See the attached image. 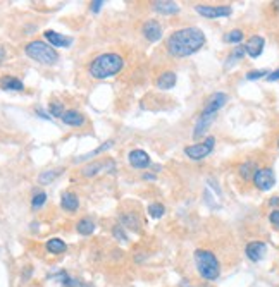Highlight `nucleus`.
I'll use <instances>...</instances> for the list:
<instances>
[{"instance_id": "nucleus-37", "label": "nucleus", "mask_w": 279, "mask_h": 287, "mask_svg": "<svg viewBox=\"0 0 279 287\" xmlns=\"http://www.w3.org/2000/svg\"><path fill=\"white\" fill-rule=\"evenodd\" d=\"M5 57H7V52H5V48L2 45H0V64L4 62L5 60Z\"/></svg>"}, {"instance_id": "nucleus-34", "label": "nucleus", "mask_w": 279, "mask_h": 287, "mask_svg": "<svg viewBox=\"0 0 279 287\" xmlns=\"http://www.w3.org/2000/svg\"><path fill=\"white\" fill-rule=\"evenodd\" d=\"M269 220H271V224L274 225V227L279 229V210H272L271 215H269Z\"/></svg>"}, {"instance_id": "nucleus-31", "label": "nucleus", "mask_w": 279, "mask_h": 287, "mask_svg": "<svg viewBox=\"0 0 279 287\" xmlns=\"http://www.w3.org/2000/svg\"><path fill=\"white\" fill-rule=\"evenodd\" d=\"M62 287H92V286L83 282V280L76 279V277H67V279L62 282Z\"/></svg>"}, {"instance_id": "nucleus-8", "label": "nucleus", "mask_w": 279, "mask_h": 287, "mask_svg": "<svg viewBox=\"0 0 279 287\" xmlns=\"http://www.w3.org/2000/svg\"><path fill=\"white\" fill-rule=\"evenodd\" d=\"M195 11H197L202 18L221 19V18H228V16H231L233 9H231L229 5H197Z\"/></svg>"}, {"instance_id": "nucleus-41", "label": "nucleus", "mask_w": 279, "mask_h": 287, "mask_svg": "<svg viewBox=\"0 0 279 287\" xmlns=\"http://www.w3.org/2000/svg\"><path fill=\"white\" fill-rule=\"evenodd\" d=\"M278 148H279V138H278Z\"/></svg>"}, {"instance_id": "nucleus-24", "label": "nucleus", "mask_w": 279, "mask_h": 287, "mask_svg": "<svg viewBox=\"0 0 279 287\" xmlns=\"http://www.w3.org/2000/svg\"><path fill=\"white\" fill-rule=\"evenodd\" d=\"M64 172V168H55V170H45L42 172V174L38 175V182L40 184H50V182H53L57 177H59L60 174Z\"/></svg>"}, {"instance_id": "nucleus-11", "label": "nucleus", "mask_w": 279, "mask_h": 287, "mask_svg": "<svg viewBox=\"0 0 279 287\" xmlns=\"http://www.w3.org/2000/svg\"><path fill=\"white\" fill-rule=\"evenodd\" d=\"M127 160H129V164L133 165L134 168H149L150 164H152V160H150V155L147 153L145 150H131L129 153H127Z\"/></svg>"}, {"instance_id": "nucleus-6", "label": "nucleus", "mask_w": 279, "mask_h": 287, "mask_svg": "<svg viewBox=\"0 0 279 287\" xmlns=\"http://www.w3.org/2000/svg\"><path fill=\"white\" fill-rule=\"evenodd\" d=\"M252 181H254V186L258 191H269L276 184V174L271 167H262V168H257Z\"/></svg>"}, {"instance_id": "nucleus-33", "label": "nucleus", "mask_w": 279, "mask_h": 287, "mask_svg": "<svg viewBox=\"0 0 279 287\" xmlns=\"http://www.w3.org/2000/svg\"><path fill=\"white\" fill-rule=\"evenodd\" d=\"M112 236L117 239V241H127V236H126V232H124V229H123V225H116V227L112 229Z\"/></svg>"}, {"instance_id": "nucleus-27", "label": "nucleus", "mask_w": 279, "mask_h": 287, "mask_svg": "<svg viewBox=\"0 0 279 287\" xmlns=\"http://www.w3.org/2000/svg\"><path fill=\"white\" fill-rule=\"evenodd\" d=\"M245 47H236V48L231 52V55L228 57V62H226V67H229V66H233L234 62H238V60H241L245 57Z\"/></svg>"}, {"instance_id": "nucleus-17", "label": "nucleus", "mask_w": 279, "mask_h": 287, "mask_svg": "<svg viewBox=\"0 0 279 287\" xmlns=\"http://www.w3.org/2000/svg\"><path fill=\"white\" fill-rule=\"evenodd\" d=\"M153 11L159 12V14L169 16L176 14L179 11V5L176 2H171V0H160V2H153Z\"/></svg>"}, {"instance_id": "nucleus-28", "label": "nucleus", "mask_w": 279, "mask_h": 287, "mask_svg": "<svg viewBox=\"0 0 279 287\" xmlns=\"http://www.w3.org/2000/svg\"><path fill=\"white\" fill-rule=\"evenodd\" d=\"M164 214H166V207L162 203H152L149 207V215L152 218H160L164 217Z\"/></svg>"}, {"instance_id": "nucleus-22", "label": "nucleus", "mask_w": 279, "mask_h": 287, "mask_svg": "<svg viewBox=\"0 0 279 287\" xmlns=\"http://www.w3.org/2000/svg\"><path fill=\"white\" fill-rule=\"evenodd\" d=\"M76 231H78V234H81V236H92L93 232H95V222L88 217L79 218L78 224H76Z\"/></svg>"}, {"instance_id": "nucleus-23", "label": "nucleus", "mask_w": 279, "mask_h": 287, "mask_svg": "<svg viewBox=\"0 0 279 287\" xmlns=\"http://www.w3.org/2000/svg\"><path fill=\"white\" fill-rule=\"evenodd\" d=\"M114 146V141H107V143H103V144H100L97 150H93V151H90V153H86V155H83V157H78V158H75V164H79V162H85V160H88V158H93V157H97L99 153H103V151H107L109 148H112Z\"/></svg>"}, {"instance_id": "nucleus-9", "label": "nucleus", "mask_w": 279, "mask_h": 287, "mask_svg": "<svg viewBox=\"0 0 279 287\" xmlns=\"http://www.w3.org/2000/svg\"><path fill=\"white\" fill-rule=\"evenodd\" d=\"M265 253H267V244H265L264 241H252L245 246V255H247V258L254 263L260 262L265 256Z\"/></svg>"}, {"instance_id": "nucleus-10", "label": "nucleus", "mask_w": 279, "mask_h": 287, "mask_svg": "<svg viewBox=\"0 0 279 287\" xmlns=\"http://www.w3.org/2000/svg\"><path fill=\"white\" fill-rule=\"evenodd\" d=\"M103 168H107L109 172H114V168H116V164H114V160L107 158V160H97V162H92V164H88L85 168H83L81 174L85 175V177H93V175H97L99 172H102Z\"/></svg>"}, {"instance_id": "nucleus-20", "label": "nucleus", "mask_w": 279, "mask_h": 287, "mask_svg": "<svg viewBox=\"0 0 279 287\" xmlns=\"http://www.w3.org/2000/svg\"><path fill=\"white\" fill-rule=\"evenodd\" d=\"M140 217H138L136 214H124L121 215V225L126 229H129V231L133 232H138L140 231Z\"/></svg>"}, {"instance_id": "nucleus-25", "label": "nucleus", "mask_w": 279, "mask_h": 287, "mask_svg": "<svg viewBox=\"0 0 279 287\" xmlns=\"http://www.w3.org/2000/svg\"><path fill=\"white\" fill-rule=\"evenodd\" d=\"M238 172H240V175L245 179V181H248V179L254 177V174L257 172V167H255L254 162H245V164H241V165H240Z\"/></svg>"}, {"instance_id": "nucleus-5", "label": "nucleus", "mask_w": 279, "mask_h": 287, "mask_svg": "<svg viewBox=\"0 0 279 287\" xmlns=\"http://www.w3.org/2000/svg\"><path fill=\"white\" fill-rule=\"evenodd\" d=\"M214 146H216V138L214 136H208L205 141L197 144H190V146L184 148V155L191 160H203L207 158L208 155L214 151Z\"/></svg>"}, {"instance_id": "nucleus-18", "label": "nucleus", "mask_w": 279, "mask_h": 287, "mask_svg": "<svg viewBox=\"0 0 279 287\" xmlns=\"http://www.w3.org/2000/svg\"><path fill=\"white\" fill-rule=\"evenodd\" d=\"M60 207L66 212H76L79 207L78 194L71 193V191H66V193L62 194V198H60Z\"/></svg>"}, {"instance_id": "nucleus-26", "label": "nucleus", "mask_w": 279, "mask_h": 287, "mask_svg": "<svg viewBox=\"0 0 279 287\" xmlns=\"http://www.w3.org/2000/svg\"><path fill=\"white\" fill-rule=\"evenodd\" d=\"M224 42L231 43V45H238V43L243 42V31L241 29H231L229 33L224 35Z\"/></svg>"}, {"instance_id": "nucleus-35", "label": "nucleus", "mask_w": 279, "mask_h": 287, "mask_svg": "<svg viewBox=\"0 0 279 287\" xmlns=\"http://www.w3.org/2000/svg\"><path fill=\"white\" fill-rule=\"evenodd\" d=\"M102 5H103V0H93V2H92V11L93 12H99L100 9H102Z\"/></svg>"}, {"instance_id": "nucleus-19", "label": "nucleus", "mask_w": 279, "mask_h": 287, "mask_svg": "<svg viewBox=\"0 0 279 287\" xmlns=\"http://www.w3.org/2000/svg\"><path fill=\"white\" fill-rule=\"evenodd\" d=\"M0 88L5 91H23L25 90V84H23L21 79L14 76H4L0 79Z\"/></svg>"}, {"instance_id": "nucleus-14", "label": "nucleus", "mask_w": 279, "mask_h": 287, "mask_svg": "<svg viewBox=\"0 0 279 287\" xmlns=\"http://www.w3.org/2000/svg\"><path fill=\"white\" fill-rule=\"evenodd\" d=\"M143 36H145L149 42H159L162 38V26L157 21H147L143 24Z\"/></svg>"}, {"instance_id": "nucleus-36", "label": "nucleus", "mask_w": 279, "mask_h": 287, "mask_svg": "<svg viewBox=\"0 0 279 287\" xmlns=\"http://www.w3.org/2000/svg\"><path fill=\"white\" fill-rule=\"evenodd\" d=\"M278 79H279V69H276V71H272V72H269L267 81H278Z\"/></svg>"}, {"instance_id": "nucleus-3", "label": "nucleus", "mask_w": 279, "mask_h": 287, "mask_svg": "<svg viewBox=\"0 0 279 287\" xmlns=\"http://www.w3.org/2000/svg\"><path fill=\"white\" fill-rule=\"evenodd\" d=\"M197 272L200 273L202 279L205 280H217L221 275V263L217 256L210 249H197L193 253Z\"/></svg>"}, {"instance_id": "nucleus-1", "label": "nucleus", "mask_w": 279, "mask_h": 287, "mask_svg": "<svg viewBox=\"0 0 279 287\" xmlns=\"http://www.w3.org/2000/svg\"><path fill=\"white\" fill-rule=\"evenodd\" d=\"M205 42H207V38L200 28L188 26V28H181L171 33L166 42V48L173 57L183 59V57L197 53L205 45Z\"/></svg>"}, {"instance_id": "nucleus-16", "label": "nucleus", "mask_w": 279, "mask_h": 287, "mask_svg": "<svg viewBox=\"0 0 279 287\" xmlns=\"http://www.w3.org/2000/svg\"><path fill=\"white\" fill-rule=\"evenodd\" d=\"M60 119H62L64 124L73 126V127H79L85 124V116H83L81 112H78V110H66Z\"/></svg>"}, {"instance_id": "nucleus-38", "label": "nucleus", "mask_w": 279, "mask_h": 287, "mask_svg": "<svg viewBox=\"0 0 279 287\" xmlns=\"http://www.w3.org/2000/svg\"><path fill=\"white\" fill-rule=\"evenodd\" d=\"M269 205H271V207H279V196L271 198V201H269Z\"/></svg>"}, {"instance_id": "nucleus-15", "label": "nucleus", "mask_w": 279, "mask_h": 287, "mask_svg": "<svg viewBox=\"0 0 279 287\" xmlns=\"http://www.w3.org/2000/svg\"><path fill=\"white\" fill-rule=\"evenodd\" d=\"M176 72L174 71H164L159 77H157L155 84L159 90H171V88L176 86Z\"/></svg>"}, {"instance_id": "nucleus-13", "label": "nucleus", "mask_w": 279, "mask_h": 287, "mask_svg": "<svg viewBox=\"0 0 279 287\" xmlns=\"http://www.w3.org/2000/svg\"><path fill=\"white\" fill-rule=\"evenodd\" d=\"M43 36H45V40L49 42L50 47L69 48V47L73 45V38H71V36H64V35H60V33H57V31H52V29H49V31L43 33Z\"/></svg>"}, {"instance_id": "nucleus-39", "label": "nucleus", "mask_w": 279, "mask_h": 287, "mask_svg": "<svg viewBox=\"0 0 279 287\" xmlns=\"http://www.w3.org/2000/svg\"><path fill=\"white\" fill-rule=\"evenodd\" d=\"M143 179H145V181H155V175L153 174H143Z\"/></svg>"}, {"instance_id": "nucleus-7", "label": "nucleus", "mask_w": 279, "mask_h": 287, "mask_svg": "<svg viewBox=\"0 0 279 287\" xmlns=\"http://www.w3.org/2000/svg\"><path fill=\"white\" fill-rule=\"evenodd\" d=\"M228 96L226 93H223V91H217V93H214V95H210L207 98V102H205V107L202 109V116H212V117H216L217 116V112H219L221 109H223L224 105H226V102H228Z\"/></svg>"}, {"instance_id": "nucleus-12", "label": "nucleus", "mask_w": 279, "mask_h": 287, "mask_svg": "<svg viewBox=\"0 0 279 287\" xmlns=\"http://www.w3.org/2000/svg\"><path fill=\"white\" fill-rule=\"evenodd\" d=\"M243 47H245V52H247L252 59H257V57H260L262 52H264L265 40L262 38L260 35H254L247 40V43H245Z\"/></svg>"}, {"instance_id": "nucleus-32", "label": "nucleus", "mask_w": 279, "mask_h": 287, "mask_svg": "<svg viewBox=\"0 0 279 287\" xmlns=\"http://www.w3.org/2000/svg\"><path fill=\"white\" fill-rule=\"evenodd\" d=\"M271 71L267 69H257V71H250L247 72V79L248 81H255V79H262V77H267Z\"/></svg>"}, {"instance_id": "nucleus-40", "label": "nucleus", "mask_w": 279, "mask_h": 287, "mask_svg": "<svg viewBox=\"0 0 279 287\" xmlns=\"http://www.w3.org/2000/svg\"><path fill=\"white\" fill-rule=\"evenodd\" d=\"M272 4H274V7H276V9H279V2H272Z\"/></svg>"}, {"instance_id": "nucleus-29", "label": "nucleus", "mask_w": 279, "mask_h": 287, "mask_svg": "<svg viewBox=\"0 0 279 287\" xmlns=\"http://www.w3.org/2000/svg\"><path fill=\"white\" fill-rule=\"evenodd\" d=\"M45 201H47V193H43V191L35 193V196L31 198V208L33 210H38V208H42L45 205Z\"/></svg>"}, {"instance_id": "nucleus-4", "label": "nucleus", "mask_w": 279, "mask_h": 287, "mask_svg": "<svg viewBox=\"0 0 279 287\" xmlns=\"http://www.w3.org/2000/svg\"><path fill=\"white\" fill-rule=\"evenodd\" d=\"M25 52L29 59H33L35 62L43 64V66H52L59 60V53L53 47H50L49 43L40 42V40H33L28 45L25 47Z\"/></svg>"}, {"instance_id": "nucleus-21", "label": "nucleus", "mask_w": 279, "mask_h": 287, "mask_svg": "<svg viewBox=\"0 0 279 287\" xmlns=\"http://www.w3.org/2000/svg\"><path fill=\"white\" fill-rule=\"evenodd\" d=\"M45 248H47V251H49L50 255H62V253H66L67 244L62 241V239L52 238V239H49V241H47Z\"/></svg>"}, {"instance_id": "nucleus-30", "label": "nucleus", "mask_w": 279, "mask_h": 287, "mask_svg": "<svg viewBox=\"0 0 279 287\" xmlns=\"http://www.w3.org/2000/svg\"><path fill=\"white\" fill-rule=\"evenodd\" d=\"M49 112H50V117H62L64 116V105L60 102H52L49 105Z\"/></svg>"}, {"instance_id": "nucleus-2", "label": "nucleus", "mask_w": 279, "mask_h": 287, "mask_svg": "<svg viewBox=\"0 0 279 287\" xmlns=\"http://www.w3.org/2000/svg\"><path fill=\"white\" fill-rule=\"evenodd\" d=\"M124 66V59L119 53H102V55H97L95 59L90 62L88 72L95 79H107V77H112L116 74L121 72Z\"/></svg>"}]
</instances>
